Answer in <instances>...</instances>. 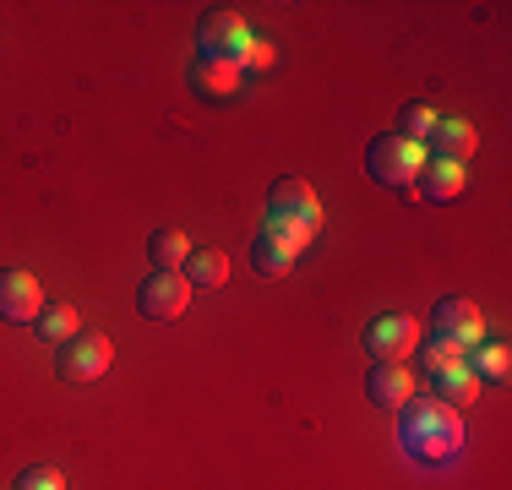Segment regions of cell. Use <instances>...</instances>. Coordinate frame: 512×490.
<instances>
[{
  "label": "cell",
  "mask_w": 512,
  "mask_h": 490,
  "mask_svg": "<svg viewBox=\"0 0 512 490\" xmlns=\"http://www.w3.org/2000/svg\"><path fill=\"white\" fill-rule=\"evenodd\" d=\"M398 447L409 452L414 463H453L458 447H463V420L458 409H447V403L436 398H409L404 409H398Z\"/></svg>",
  "instance_id": "obj_1"
},
{
  "label": "cell",
  "mask_w": 512,
  "mask_h": 490,
  "mask_svg": "<svg viewBox=\"0 0 512 490\" xmlns=\"http://www.w3.org/2000/svg\"><path fill=\"white\" fill-rule=\"evenodd\" d=\"M267 229L284 240H295L300 251L322 235V196H316L311 180H278L273 191H267Z\"/></svg>",
  "instance_id": "obj_2"
},
{
  "label": "cell",
  "mask_w": 512,
  "mask_h": 490,
  "mask_svg": "<svg viewBox=\"0 0 512 490\" xmlns=\"http://www.w3.org/2000/svg\"><path fill=\"white\" fill-rule=\"evenodd\" d=\"M365 169H371L376 186H393V191L414 196V180H420V169H425V142H409V137H398V131H387V137H376L365 147Z\"/></svg>",
  "instance_id": "obj_3"
},
{
  "label": "cell",
  "mask_w": 512,
  "mask_h": 490,
  "mask_svg": "<svg viewBox=\"0 0 512 490\" xmlns=\"http://www.w3.org/2000/svg\"><path fill=\"white\" fill-rule=\"evenodd\" d=\"M431 343L458 349V354H469L474 343H485V316H480V305L463 300V294L436 300V311H431Z\"/></svg>",
  "instance_id": "obj_4"
},
{
  "label": "cell",
  "mask_w": 512,
  "mask_h": 490,
  "mask_svg": "<svg viewBox=\"0 0 512 490\" xmlns=\"http://www.w3.org/2000/svg\"><path fill=\"white\" fill-rule=\"evenodd\" d=\"M109 360H115V343H109L104 333H77L71 343H60L55 371H60V382L88 387V382H99V376L109 371Z\"/></svg>",
  "instance_id": "obj_5"
},
{
  "label": "cell",
  "mask_w": 512,
  "mask_h": 490,
  "mask_svg": "<svg viewBox=\"0 0 512 490\" xmlns=\"http://www.w3.org/2000/svg\"><path fill=\"white\" fill-rule=\"evenodd\" d=\"M197 44H202V60H235L240 66V55H246V44H251V28H246L240 11L213 6V11H202V22H197Z\"/></svg>",
  "instance_id": "obj_6"
},
{
  "label": "cell",
  "mask_w": 512,
  "mask_h": 490,
  "mask_svg": "<svg viewBox=\"0 0 512 490\" xmlns=\"http://www.w3.org/2000/svg\"><path fill=\"white\" fill-rule=\"evenodd\" d=\"M414 343H420V327H414V316H404V311H382V316H371V327H365V354H371L376 365L409 360Z\"/></svg>",
  "instance_id": "obj_7"
},
{
  "label": "cell",
  "mask_w": 512,
  "mask_h": 490,
  "mask_svg": "<svg viewBox=\"0 0 512 490\" xmlns=\"http://www.w3.org/2000/svg\"><path fill=\"white\" fill-rule=\"evenodd\" d=\"M191 305V284L186 273H148L137 289V311L148 316V322H175V316H186Z\"/></svg>",
  "instance_id": "obj_8"
},
{
  "label": "cell",
  "mask_w": 512,
  "mask_h": 490,
  "mask_svg": "<svg viewBox=\"0 0 512 490\" xmlns=\"http://www.w3.org/2000/svg\"><path fill=\"white\" fill-rule=\"evenodd\" d=\"M39 311H44L39 278L22 273V267H0V322L28 327V322H39Z\"/></svg>",
  "instance_id": "obj_9"
},
{
  "label": "cell",
  "mask_w": 512,
  "mask_h": 490,
  "mask_svg": "<svg viewBox=\"0 0 512 490\" xmlns=\"http://www.w3.org/2000/svg\"><path fill=\"white\" fill-rule=\"evenodd\" d=\"M474 126L469 120H447V115H436V126H431V137H425V158H447V164H463V158L474 153Z\"/></svg>",
  "instance_id": "obj_10"
},
{
  "label": "cell",
  "mask_w": 512,
  "mask_h": 490,
  "mask_svg": "<svg viewBox=\"0 0 512 490\" xmlns=\"http://www.w3.org/2000/svg\"><path fill=\"white\" fill-rule=\"evenodd\" d=\"M463 186H469L463 164H447V158H425L420 180H414V196H425V202H458Z\"/></svg>",
  "instance_id": "obj_11"
},
{
  "label": "cell",
  "mask_w": 512,
  "mask_h": 490,
  "mask_svg": "<svg viewBox=\"0 0 512 490\" xmlns=\"http://www.w3.org/2000/svg\"><path fill=\"white\" fill-rule=\"evenodd\" d=\"M186 82H191V93L197 98H235L240 93V66L235 60H197V66L186 71Z\"/></svg>",
  "instance_id": "obj_12"
},
{
  "label": "cell",
  "mask_w": 512,
  "mask_h": 490,
  "mask_svg": "<svg viewBox=\"0 0 512 490\" xmlns=\"http://www.w3.org/2000/svg\"><path fill=\"white\" fill-rule=\"evenodd\" d=\"M365 398L376 403V409H404V403L414 398V382L404 365H371V376H365Z\"/></svg>",
  "instance_id": "obj_13"
},
{
  "label": "cell",
  "mask_w": 512,
  "mask_h": 490,
  "mask_svg": "<svg viewBox=\"0 0 512 490\" xmlns=\"http://www.w3.org/2000/svg\"><path fill=\"white\" fill-rule=\"evenodd\" d=\"M295 256H300V245H295V240L273 235V229H256V240H251V262H256V273L284 278L289 267H295Z\"/></svg>",
  "instance_id": "obj_14"
},
{
  "label": "cell",
  "mask_w": 512,
  "mask_h": 490,
  "mask_svg": "<svg viewBox=\"0 0 512 490\" xmlns=\"http://www.w3.org/2000/svg\"><path fill=\"white\" fill-rule=\"evenodd\" d=\"M463 365H469L474 382H491V387H502L507 376H512V354H507V343H474V349L463 354Z\"/></svg>",
  "instance_id": "obj_15"
},
{
  "label": "cell",
  "mask_w": 512,
  "mask_h": 490,
  "mask_svg": "<svg viewBox=\"0 0 512 490\" xmlns=\"http://www.w3.org/2000/svg\"><path fill=\"white\" fill-rule=\"evenodd\" d=\"M436 376V403H447V409H463V403L480 398V382L469 376V365H442Z\"/></svg>",
  "instance_id": "obj_16"
},
{
  "label": "cell",
  "mask_w": 512,
  "mask_h": 490,
  "mask_svg": "<svg viewBox=\"0 0 512 490\" xmlns=\"http://www.w3.org/2000/svg\"><path fill=\"white\" fill-rule=\"evenodd\" d=\"M33 327H39V338H44V343H71V338L82 333L77 311H71L66 300H50V305L39 311V322H33Z\"/></svg>",
  "instance_id": "obj_17"
},
{
  "label": "cell",
  "mask_w": 512,
  "mask_h": 490,
  "mask_svg": "<svg viewBox=\"0 0 512 490\" xmlns=\"http://www.w3.org/2000/svg\"><path fill=\"white\" fill-rule=\"evenodd\" d=\"M180 273H186V284H202V289H224V278H229V256H224V251H191Z\"/></svg>",
  "instance_id": "obj_18"
},
{
  "label": "cell",
  "mask_w": 512,
  "mask_h": 490,
  "mask_svg": "<svg viewBox=\"0 0 512 490\" xmlns=\"http://www.w3.org/2000/svg\"><path fill=\"white\" fill-rule=\"evenodd\" d=\"M148 256H153L158 273H180V267H186V256H191V240L180 235V229H158V235L148 240Z\"/></svg>",
  "instance_id": "obj_19"
},
{
  "label": "cell",
  "mask_w": 512,
  "mask_h": 490,
  "mask_svg": "<svg viewBox=\"0 0 512 490\" xmlns=\"http://www.w3.org/2000/svg\"><path fill=\"white\" fill-rule=\"evenodd\" d=\"M11 490H66V474L50 469V463H33V469L17 474V485H11Z\"/></svg>",
  "instance_id": "obj_20"
},
{
  "label": "cell",
  "mask_w": 512,
  "mask_h": 490,
  "mask_svg": "<svg viewBox=\"0 0 512 490\" xmlns=\"http://www.w3.org/2000/svg\"><path fill=\"white\" fill-rule=\"evenodd\" d=\"M431 126H436V109L431 104H404V131H398V137L425 142V137H431Z\"/></svg>",
  "instance_id": "obj_21"
},
{
  "label": "cell",
  "mask_w": 512,
  "mask_h": 490,
  "mask_svg": "<svg viewBox=\"0 0 512 490\" xmlns=\"http://www.w3.org/2000/svg\"><path fill=\"white\" fill-rule=\"evenodd\" d=\"M273 60H278V44L273 39H251L246 55H240V71H267Z\"/></svg>",
  "instance_id": "obj_22"
}]
</instances>
